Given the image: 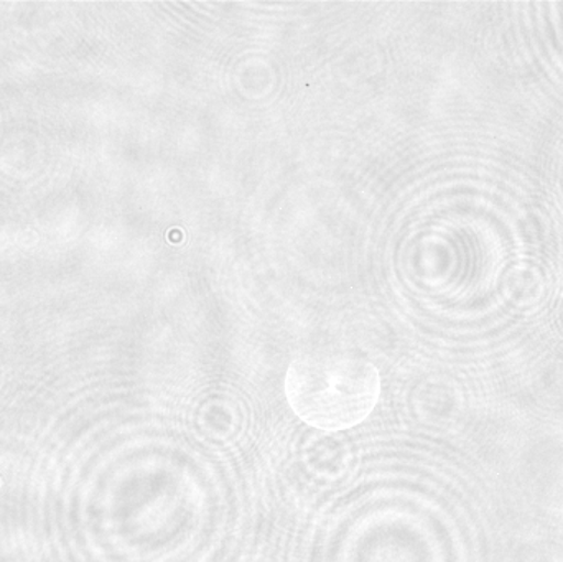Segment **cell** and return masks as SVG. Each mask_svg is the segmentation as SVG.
<instances>
[{"instance_id":"6da1fadb","label":"cell","mask_w":563,"mask_h":562,"mask_svg":"<svg viewBox=\"0 0 563 562\" xmlns=\"http://www.w3.org/2000/svg\"><path fill=\"white\" fill-rule=\"evenodd\" d=\"M285 393L307 425L340 431L360 425L373 411L380 393L379 373L356 356H300L288 368Z\"/></svg>"},{"instance_id":"7a4b0ae2","label":"cell","mask_w":563,"mask_h":562,"mask_svg":"<svg viewBox=\"0 0 563 562\" xmlns=\"http://www.w3.org/2000/svg\"><path fill=\"white\" fill-rule=\"evenodd\" d=\"M505 289L515 302L531 304L541 297L544 279L534 267L516 266L506 276Z\"/></svg>"}]
</instances>
